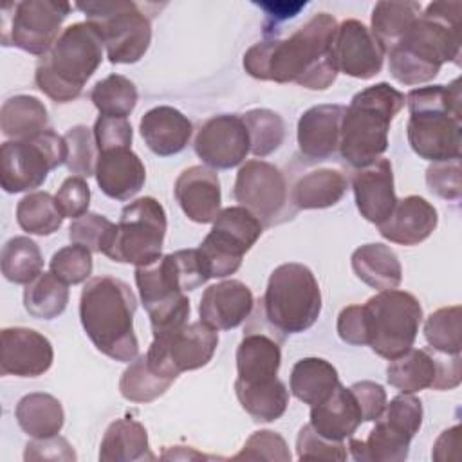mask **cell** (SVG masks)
<instances>
[{"label":"cell","instance_id":"2","mask_svg":"<svg viewBox=\"0 0 462 462\" xmlns=\"http://www.w3.org/2000/svg\"><path fill=\"white\" fill-rule=\"evenodd\" d=\"M460 14L462 2H431L386 52L393 79L420 85L431 81L444 63H458Z\"/></svg>","mask_w":462,"mask_h":462},{"label":"cell","instance_id":"12","mask_svg":"<svg viewBox=\"0 0 462 462\" xmlns=\"http://www.w3.org/2000/svg\"><path fill=\"white\" fill-rule=\"evenodd\" d=\"M166 211L153 197H141L121 211L114 240L105 256L119 263L146 265L161 258Z\"/></svg>","mask_w":462,"mask_h":462},{"label":"cell","instance_id":"6","mask_svg":"<svg viewBox=\"0 0 462 462\" xmlns=\"http://www.w3.org/2000/svg\"><path fill=\"white\" fill-rule=\"evenodd\" d=\"M103 60V42L87 22L65 27L52 49L40 56L34 70L36 87L54 103L81 96L85 83Z\"/></svg>","mask_w":462,"mask_h":462},{"label":"cell","instance_id":"39","mask_svg":"<svg viewBox=\"0 0 462 462\" xmlns=\"http://www.w3.org/2000/svg\"><path fill=\"white\" fill-rule=\"evenodd\" d=\"M69 285L58 276L40 273L23 289V307L36 319H54L67 309Z\"/></svg>","mask_w":462,"mask_h":462},{"label":"cell","instance_id":"58","mask_svg":"<svg viewBox=\"0 0 462 462\" xmlns=\"http://www.w3.org/2000/svg\"><path fill=\"white\" fill-rule=\"evenodd\" d=\"M460 442H462V428L458 424L442 431L433 444V451H431L433 460H439V462L458 460Z\"/></svg>","mask_w":462,"mask_h":462},{"label":"cell","instance_id":"22","mask_svg":"<svg viewBox=\"0 0 462 462\" xmlns=\"http://www.w3.org/2000/svg\"><path fill=\"white\" fill-rule=\"evenodd\" d=\"M254 298L240 280H224L209 285L199 305L200 321L215 330H231L242 325L253 312Z\"/></svg>","mask_w":462,"mask_h":462},{"label":"cell","instance_id":"3","mask_svg":"<svg viewBox=\"0 0 462 462\" xmlns=\"http://www.w3.org/2000/svg\"><path fill=\"white\" fill-rule=\"evenodd\" d=\"M135 309L130 285L108 274L88 278L79 296V319L87 336L101 354L121 363H130L139 354Z\"/></svg>","mask_w":462,"mask_h":462},{"label":"cell","instance_id":"33","mask_svg":"<svg viewBox=\"0 0 462 462\" xmlns=\"http://www.w3.org/2000/svg\"><path fill=\"white\" fill-rule=\"evenodd\" d=\"M14 417L18 426L32 439L54 437L61 431L65 422L61 402L43 392L23 395L14 408Z\"/></svg>","mask_w":462,"mask_h":462},{"label":"cell","instance_id":"32","mask_svg":"<svg viewBox=\"0 0 462 462\" xmlns=\"http://www.w3.org/2000/svg\"><path fill=\"white\" fill-rule=\"evenodd\" d=\"M348 188L346 177L339 170L319 168L301 175L291 193L296 209H323L337 204Z\"/></svg>","mask_w":462,"mask_h":462},{"label":"cell","instance_id":"30","mask_svg":"<svg viewBox=\"0 0 462 462\" xmlns=\"http://www.w3.org/2000/svg\"><path fill=\"white\" fill-rule=\"evenodd\" d=\"M356 276L372 289H397L402 280V267L397 254L384 244H365L352 253Z\"/></svg>","mask_w":462,"mask_h":462},{"label":"cell","instance_id":"46","mask_svg":"<svg viewBox=\"0 0 462 462\" xmlns=\"http://www.w3.org/2000/svg\"><path fill=\"white\" fill-rule=\"evenodd\" d=\"M117 224L99 213H85L74 218L69 227V238L72 244L87 247L90 253H106L110 247Z\"/></svg>","mask_w":462,"mask_h":462},{"label":"cell","instance_id":"52","mask_svg":"<svg viewBox=\"0 0 462 462\" xmlns=\"http://www.w3.org/2000/svg\"><path fill=\"white\" fill-rule=\"evenodd\" d=\"M426 184L431 193L446 200H460V159L431 162L426 170Z\"/></svg>","mask_w":462,"mask_h":462},{"label":"cell","instance_id":"18","mask_svg":"<svg viewBox=\"0 0 462 462\" xmlns=\"http://www.w3.org/2000/svg\"><path fill=\"white\" fill-rule=\"evenodd\" d=\"M193 148L199 159L209 168L229 170L242 164L251 148L242 116H213L200 126Z\"/></svg>","mask_w":462,"mask_h":462},{"label":"cell","instance_id":"40","mask_svg":"<svg viewBox=\"0 0 462 462\" xmlns=\"http://www.w3.org/2000/svg\"><path fill=\"white\" fill-rule=\"evenodd\" d=\"M63 218L56 199L49 191H32L16 206V222L29 235H52L61 227Z\"/></svg>","mask_w":462,"mask_h":462},{"label":"cell","instance_id":"7","mask_svg":"<svg viewBox=\"0 0 462 462\" xmlns=\"http://www.w3.org/2000/svg\"><path fill=\"white\" fill-rule=\"evenodd\" d=\"M265 321L282 334L310 328L321 312V291L312 271L298 262L278 265L262 298Z\"/></svg>","mask_w":462,"mask_h":462},{"label":"cell","instance_id":"41","mask_svg":"<svg viewBox=\"0 0 462 462\" xmlns=\"http://www.w3.org/2000/svg\"><path fill=\"white\" fill-rule=\"evenodd\" d=\"M43 269V256L29 236H13L2 247V274L11 283L27 285Z\"/></svg>","mask_w":462,"mask_h":462},{"label":"cell","instance_id":"49","mask_svg":"<svg viewBox=\"0 0 462 462\" xmlns=\"http://www.w3.org/2000/svg\"><path fill=\"white\" fill-rule=\"evenodd\" d=\"M379 419L397 433L413 439L422 424V402L413 393H399L386 402V408Z\"/></svg>","mask_w":462,"mask_h":462},{"label":"cell","instance_id":"43","mask_svg":"<svg viewBox=\"0 0 462 462\" xmlns=\"http://www.w3.org/2000/svg\"><path fill=\"white\" fill-rule=\"evenodd\" d=\"M137 88L134 81L121 74H110L97 81L90 92V99L101 116L126 117L137 105Z\"/></svg>","mask_w":462,"mask_h":462},{"label":"cell","instance_id":"23","mask_svg":"<svg viewBox=\"0 0 462 462\" xmlns=\"http://www.w3.org/2000/svg\"><path fill=\"white\" fill-rule=\"evenodd\" d=\"M173 193L184 215L197 224H209L220 213V180L211 168H186L177 177Z\"/></svg>","mask_w":462,"mask_h":462},{"label":"cell","instance_id":"9","mask_svg":"<svg viewBox=\"0 0 462 462\" xmlns=\"http://www.w3.org/2000/svg\"><path fill=\"white\" fill-rule=\"evenodd\" d=\"M363 307L368 345L377 356L392 361L413 346L422 321V307L411 292L399 289L379 291Z\"/></svg>","mask_w":462,"mask_h":462},{"label":"cell","instance_id":"20","mask_svg":"<svg viewBox=\"0 0 462 462\" xmlns=\"http://www.w3.org/2000/svg\"><path fill=\"white\" fill-rule=\"evenodd\" d=\"M52 359V345L43 334L27 327L2 330V375L38 377L51 368Z\"/></svg>","mask_w":462,"mask_h":462},{"label":"cell","instance_id":"21","mask_svg":"<svg viewBox=\"0 0 462 462\" xmlns=\"http://www.w3.org/2000/svg\"><path fill=\"white\" fill-rule=\"evenodd\" d=\"M352 189L361 217L375 226L384 222L397 204L392 162L379 157L375 162L357 168L352 175Z\"/></svg>","mask_w":462,"mask_h":462},{"label":"cell","instance_id":"13","mask_svg":"<svg viewBox=\"0 0 462 462\" xmlns=\"http://www.w3.org/2000/svg\"><path fill=\"white\" fill-rule=\"evenodd\" d=\"M262 222L242 206L220 209L211 231L197 247L209 278H226L238 271L244 254L262 236Z\"/></svg>","mask_w":462,"mask_h":462},{"label":"cell","instance_id":"8","mask_svg":"<svg viewBox=\"0 0 462 462\" xmlns=\"http://www.w3.org/2000/svg\"><path fill=\"white\" fill-rule=\"evenodd\" d=\"M87 23L99 34L110 63H135L150 47V16L130 0L76 2Z\"/></svg>","mask_w":462,"mask_h":462},{"label":"cell","instance_id":"17","mask_svg":"<svg viewBox=\"0 0 462 462\" xmlns=\"http://www.w3.org/2000/svg\"><path fill=\"white\" fill-rule=\"evenodd\" d=\"M460 356L449 361L433 357L424 348H410L390 361L386 379L402 393H415L426 388L451 390L460 384Z\"/></svg>","mask_w":462,"mask_h":462},{"label":"cell","instance_id":"29","mask_svg":"<svg viewBox=\"0 0 462 462\" xmlns=\"http://www.w3.org/2000/svg\"><path fill=\"white\" fill-rule=\"evenodd\" d=\"M282 365L280 343L265 334L249 330L236 348V372L244 383H260L276 377Z\"/></svg>","mask_w":462,"mask_h":462},{"label":"cell","instance_id":"4","mask_svg":"<svg viewBox=\"0 0 462 462\" xmlns=\"http://www.w3.org/2000/svg\"><path fill=\"white\" fill-rule=\"evenodd\" d=\"M404 99L410 110L406 135L411 150L431 162L460 159V78L449 85L411 88Z\"/></svg>","mask_w":462,"mask_h":462},{"label":"cell","instance_id":"47","mask_svg":"<svg viewBox=\"0 0 462 462\" xmlns=\"http://www.w3.org/2000/svg\"><path fill=\"white\" fill-rule=\"evenodd\" d=\"M63 137L67 143L65 166L69 168V171L79 177L94 175L97 155H99L94 132L85 125H76L69 128Z\"/></svg>","mask_w":462,"mask_h":462},{"label":"cell","instance_id":"57","mask_svg":"<svg viewBox=\"0 0 462 462\" xmlns=\"http://www.w3.org/2000/svg\"><path fill=\"white\" fill-rule=\"evenodd\" d=\"M23 458L25 460H67V462H70V460H76V453L67 439L54 435V437L34 439V440L27 442Z\"/></svg>","mask_w":462,"mask_h":462},{"label":"cell","instance_id":"27","mask_svg":"<svg viewBox=\"0 0 462 462\" xmlns=\"http://www.w3.org/2000/svg\"><path fill=\"white\" fill-rule=\"evenodd\" d=\"M146 146L161 157L180 153L193 134L191 121L177 108L161 105L150 108L139 123Z\"/></svg>","mask_w":462,"mask_h":462},{"label":"cell","instance_id":"14","mask_svg":"<svg viewBox=\"0 0 462 462\" xmlns=\"http://www.w3.org/2000/svg\"><path fill=\"white\" fill-rule=\"evenodd\" d=\"M69 13V2L23 0L7 4L2 7V43L43 56L60 38L61 23Z\"/></svg>","mask_w":462,"mask_h":462},{"label":"cell","instance_id":"38","mask_svg":"<svg viewBox=\"0 0 462 462\" xmlns=\"http://www.w3.org/2000/svg\"><path fill=\"white\" fill-rule=\"evenodd\" d=\"M420 14L417 2H377L372 11V34L381 43L384 54L406 34Z\"/></svg>","mask_w":462,"mask_h":462},{"label":"cell","instance_id":"37","mask_svg":"<svg viewBox=\"0 0 462 462\" xmlns=\"http://www.w3.org/2000/svg\"><path fill=\"white\" fill-rule=\"evenodd\" d=\"M410 442L411 439L397 433L384 420L375 419L368 439H350L348 449L359 462H402L408 458Z\"/></svg>","mask_w":462,"mask_h":462},{"label":"cell","instance_id":"25","mask_svg":"<svg viewBox=\"0 0 462 462\" xmlns=\"http://www.w3.org/2000/svg\"><path fill=\"white\" fill-rule=\"evenodd\" d=\"M343 105H316L298 119L300 152L312 161H325L339 150Z\"/></svg>","mask_w":462,"mask_h":462},{"label":"cell","instance_id":"35","mask_svg":"<svg viewBox=\"0 0 462 462\" xmlns=\"http://www.w3.org/2000/svg\"><path fill=\"white\" fill-rule=\"evenodd\" d=\"M0 128L5 137L14 141L32 139L49 130L47 108L34 96H13L2 105Z\"/></svg>","mask_w":462,"mask_h":462},{"label":"cell","instance_id":"59","mask_svg":"<svg viewBox=\"0 0 462 462\" xmlns=\"http://www.w3.org/2000/svg\"><path fill=\"white\" fill-rule=\"evenodd\" d=\"M256 5L262 7L273 22H282L294 18L307 5V2H256Z\"/></svg>","mask_w":462,"mask_h":462},{"label":"cell","instance_id":"28","mask_svg":"<svg viewBox=\"0 0 462 462\" xmlns=\"http://www.w3.org/2000/svg\"><path fill=\"white\" fill-rule=\"evenodd\" d=\"M363 422L361 408L350 388L337 384L336 390L321 402L310 408V426L312 430L328 439L343 442L352 437L359 424Z\"/></svg>","mask_w":462,"mask_h":462},{"label":"cell","instance_id":"31","mask_svg":"<svg viewBox=\"0 0 462 462\" xmlns=\"http://www.w3.org/2000/svg\"><path fill=\"white\" fill-rule=\"evenodd\" d=\"M155 455L150 451L146 428L132 419L114 420L101 440L99 460L103 462H134V460H153Z\"/></svg>","mask_w":462,"mask_h":462},{"label":"cell","instance_id":"55","mask_svg":"<svg viewBox=\"0 0 462 462\" xmlns=\"http://www.w3.org/2000/svg\"><path fill=\"white\" fill-rule=\"evenodd\" d=\"M337 334L348 345H368V327L363 305H348L339 312Z\"/></svg>","mask_w":462,"mask_h":462},{"label":"cell","instance_id":"11","mask_svg":"<svg viewBox=\"0 0 462 462\" xmlns=\"http://www.w3.org/2000/svg\"><path fill=\"white\" fill-rule=\"evenodd\" d=\"M65 161V137L51 128L32 139L5 141L0 146V184L5 193L40 188L47 173Z\"/></svg>","mask_w":462,"mask_h":462},{"label":"cell","instance_id":"34","mask_svg":"<svg viewBox=\"0 0 462 462\" xmlns=\"http://www.w3.org/2000/svg\"><path fill=\"white\" fill-rule=\"evenodd\" d=\"M235 393L254 422H273L280 419L289 404V390L278 377L260 383H244L236 379Z\"/></svg>","mask_w":462,"mask_h":462},{"label":"cell","instance_id":"10","mask_svg":"<svg viewBox=\"0 0 462 462\" xmlns=\"http://www.w3.org/2000/svg\"><path fill=\"white\" fill-rule=\"evenodd\" d=\"M135 283L148 312L153 336L186 325L189 298L175 254H164L152 263L135 269Z\"/></svg>","mask_w":462,"mask_h":462},{"label":"cell","instance_id":"36","mask_svg":"<svg viewBox=\"0 0 462 462\" xmlns=\"http://www.w3.org/2000/svg\"><path fill=\"white\" fill-rule=\"evenodd\" d=\"M339 384L337 370L321 357H303L291 372V392L305 404H318L325 401Z\"/></svg>","mask_w":462,"mask_h":462},{"label":"cell","instance_id":"54","mask_svg":"<svg viewBox=\"0 0 462 462\" xmlns=\"http://www.w3.org/2000/svg\"><path fill=\"white\" fill-rule=\"evenodd\" d=\"M92 132L99 152L112 148H130L134 139V130L126 117L99 116L94 123Z\"/></svg>","mask_w":462,"mask_h":462},{"label":"cell","instance_id":"24","mask_svg":"<svg viewBox=\"0 0 462 462\" xmlns=\"http://www.w3.org/2000/svg\"><path fill=\"white\" fill-rule=\"evenodd\" d=\"M94 177L106 197L123 202L141 191L146 170L139 155L130 148H112L99 152Z\"/></svg>","mask_w":462,"mask_h":462},{"label":"cell","instance_id":"45","mask_svg":"<svg viewBox=\"0 0 462 462\" xmlns=\"http://www.w3.org/2000/svg\"><path fill=\"white\" fill-rule=\"evenodd\" d=\"M462 309L442 307L431 312L424 323V337L431 348L448 356H460L462 348Z\"/></svg>","mask_w":462,"mask_h":462},{"label":"cell","instance_id":"53","mask_svg":"<svg viewBox=\"0 0 462 462\" xmlns=\"http://www.w3.org/2000/svg\"><path fill=\"white\" fill-rule=\"evenodd\" d=\"M54 199H56V204H58L60 211L63 213V217L74 220V218H79L81 215L88 213L90 188L83 177L70 175L61 182Z\"/></svg>","mask_w":462,"mask_h":462},{"label":"cell","instance_id":"5","mask_svg":"<svg viewBox=\"0 0 462 462\" xmlns=\"http://www.w3.org/2000/svg\"><path fill=\"white\" fill-rule=\"evenodd\" d=\"M404 94L390 83H375L357 92L345 106L339 153L354 168L375 162L388 148V130L401 112Z\"/></svg>","mask_w":462,"mask_h":462},{"label":"cell","instance_id":"15","mask_svg":"<svg viewBox=\"0 0 462 462\" xmlns=\"http://www.w3.org/2000/svg\"><path fill=\"white\" fill-rule=\"evenodd\" d=\"M217 345V330L202 321H193L153 336L144 356L155 374L175 381L182 372L206 366L211 361Z\"/></svg>","mask_w":462,"mask_h":462},{"label":"cell","instance_id":"44","mask_svg":"<svg viewBox=\"0 0 462 462\" xmlns=\"http://www.w3.org/2000/svg\"><path fill=\"white\" fill-rule=\"evenodd\" d=\"M249 134V152L256 157H265L280 148L285 137V125L280 114L269 108H253L242 116Z\"/></svg>","mask_w":462,"mask_h":462},{"label":"cell","instance_id":"26","mask_svg":"<svg viewBox=\"0 0 462 462\" xmlns=\"http://www.w3.org/2000/svg\"><path fill=\"white\" fill-rule=\"evenodd\" d=\"M437 224V209L424 197L408 195L397 200L390 217L377 227L381 236L393 244L417 245L435 231Z\"/></svg>","mask_w":462,"mask_h":462},{"label":"cell","instance_id":"16","mask_svg":"<svg viewBox=\"0 0 462 462\" xmlns=\"http://www.w3.org/2000/svg\"><path fill=\"white\" fill-rule=\"evenodd\" d=\"M235 200L249 209L263 227L282 224L294 217L296 208L289 202V188L283 173L262 159L247 161L240 166L235 186Z\"/></svg>","mask_w":462,"mask_h":462},{"label":"cell","instance_id":"42","mask_svg":"<svg viewBox=\"0 0 462 462\" xmlns=\"http://www.w3.org/2000/svg\"><path fill=\"white\" fill-rule=\"evenodd\" d=\"M171 379L155 374L146 356H137L119 379V392L126 401L132 402H152L166 393L171 386Z\"/></svg>","mask_w":462,"mask_h":462},{"label":"cell","instance_id":"51","mask_svg":"<svg viewBox=\"0 0 462 462\" xmlns=\"http://www.w3.org/2000/svg\"><path fill=\"white\" fill-rule=\"evenodd\" d=\"M296 453L300 460H345L346 446L318 435L310 424H305L296 439Z\"/></svg>","mask_w":462,"mask_h":462},{"label":"cell","instance_id":"1","mask_svg":"<svg viewBox=\"0 0 462 462\" xmlns=\"http://www.w3.org/2000/svg\"><path fill=\"white\" fill-rule=\"evenodd\" d=\"M336 31V18L318 13L285 40L269 38L251 45L244 54V69L262 81H292L310 90H325L337 78L332 60Z\"/></svg>","mask_w":462,"mask_h":462},{"label":"cell","instance_id":"56","mask_svg":"<svg viewBox=\"0 0 462 462\" xmlns=\"http://www.w3.org/2000/svg\"><path fill=\"white\" fill-rule=\"evenodd\" d=\"M361 413L363 422H372L379 419L386 408V392L379 383L374 381H357L350 386Z\"/></svg>","mask_w":462,"mask_h":462},{"label":"cell","instance_id":"50","mask_svg":"<svg viewBox=\"0 0 462 462\" xmlns=\"http://www.w3.org/2000/svg\"><path fill=\"white\" fill-rule=\"evenodd\" d=\"M231 460H278L289 462L291 451L285 439L271 430L254 431L244 444V448L231 457Z\"/></svg>","mask_w":462,"mask_h":462},{"label":"cell","instance_id":"19","mask_svg":"<svg viewBox=\"0 0 462 462\" xmlns=\"http://www.w3.org/2000/svg\"><path fill=\"white\" fill-rule=\"evenodd\" d=\"M332 60L337 72L357 79H370L381 72L384 51L363 22L350 18L337 25Z\"/></svg>","mask_w":462,"mask_h":462},{"label":"cell","instance_id":"48","mask_svg":"<svg viewBox=\"0 0 462 462\" xmlns=\"http://www.w3.org/2000/svg\"><path fill=\"white\" fill-rule=\"evenodd\" d=\"M51 273L67 285H78L92 274V253L78 244L58 249L51 258Z\"/></svg>","mask_w":462,"mask_h":462}]
</instances>
